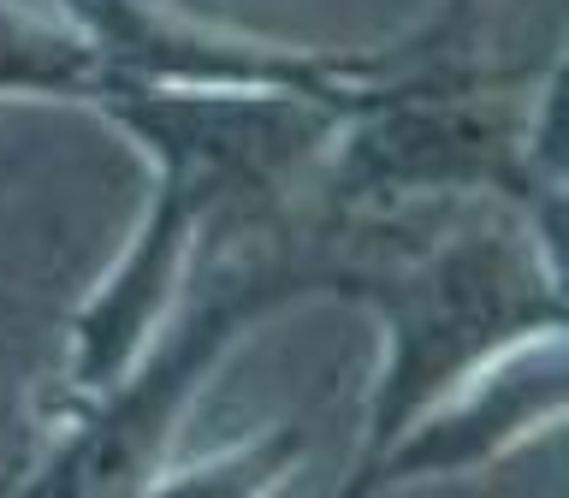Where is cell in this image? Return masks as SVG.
Returning a JSON list of instances; mask_svg holds the SVG:
<instances>
[{
    "mask_svg": "<svg viewBox=\"0 0 569 498\" xmlns=\"http://www.w3.org/2000/svg\"><path fill=\"white\" fill-rule=\"evenodd\" d=\"M356 107L362 101L297 89H107L101 113L154 160V202L113 279L78 315L66 398L89 404L137 362L184 285L190 249H202L213 226L279 208L284 185L332 149Z\"/></svg>",
    "mask_w": 569,
    "mask_h": 498,
    "instance_id": "6da1fadb",
    "label": "cell"
},
{
    "mask_svg": "<svg viewBox=\"0 0 569 498\" xmlns=\"http://www.w3.org/2000/svg\"><path fill=\"white\" fill-rule=\"evenodd\" d=\"M338 297L368 302L386 327V368L356 457L386 451L409 421L480 380V362L551 345L563 332V267L516 220H475L427 249L368 243Z\"/></svg>",
    "mask_w": 569,
    "mask_h": 498,
    "instance_id": "7a4b0ae2",
    "label": "cell"
},
{
    "mask_svg": "<svg viewBox=\"0 0 569 498\" xmlns=\"http://www.w3.org/2000/svg\"><path fill=\"white\" fill-rule=\"evenodd\" d=\"M558 60V53H551ZM546 71H492L469 60L409 66L362 83V107L332 137L320 185L327 213H368L403 196H505L563 267V190H546L528 167V113Z\"/></svg>",
    "mask_w": 569,
    "mask_h": 498,
    "instance_id": "3957f363",
    "label": "cell"
},
{
    "mask_svg": "<svg viewBox=\"0 0 569 498\" xmlns=\"http://www.w3.org/2000/svg\"><path fill=\"white\" fill-rule=\"evenodd\" d=\"M96 48L101 71L137 89H297V96L362 101L373 53H291L249 36L196 24L167 0H53Z\"/></svg>",
    "mask_w": 569,
    "mask_h": 498,
    "instance_id": "277c9868",
    "label": "cell"
},
{
    "mask_svg": "<svg viewBox=\"0 0 569 498\" xmlns=\"http://www.w3.org/2000/svg\"><path fill=\"white\" fill-rule=\"evenodd\" d=\"M563 409V356L558 338L546 345V356H498L487 380H469L457 398L433 404L421 421H409L386 451L356 457L350 480L332 498H380L409 480H445V475H469L487 469L522 445L528 434L558 421Z\"/></svg>",
    "mask_w": 569,
    "mask_h": 498,
    "instance_id": "5b68a950",
    "label": "cell"
},
{
    "mask_svg": "<svg viewBox=\"0 0 569 498\" xmlns=\"http://www.w3.org/2000/svg\"><path fill=\"white\" fill-rule=\"evenodd\" d=\"M107 89L113 78L66 18H42L24 12L18 0H0V96L101 107Z\"/></svg>",
    "mask_w": 569,
    "mask_h": 498,
    "instance_id": "8992f818",
    "label": "cell"
},
{
    "mask_svg": "<svg viewBox=\"0 0 569 498\" xmlns=\"http://www.w3.org/2000/svg\"><path fill=\"white\" fill-rule=\"evenodd\" d=\"M302 451H309V427H267L261 439L238 445V451L213 457L190 475L149 480L124 498H267L302 462Z\"/></svg>",
    "mask_w": 569,
    "mask_h": 498,
    "instance_id": "52a82bcc",
    "label": "cell"
},
{
    "mask_svg": "<svg viewBox=\"0 0 569 498\" xmlns=\"http://www.w3.org/2000/svg\"><path fill=\"white\" fill-rule=\"evenodd\" d=\"M498 0H439L433 12H427V24H416L403 36V42H391L373 53V78H386V71H409V66H439V60H469V36L480 30V18H487Z\"/></svg>",
    "mask_w": 569,
    "mask_h": 498,
    "instance_id": "ba28073f",
    "label": "cell"
},
{
    "mask_svg": "<svg viewBox=\"0 0 569 498\" xmlns=\"http://www.w3.org/2000/svg\"><path fill=\"white\" fill-rule=\"evenodd\" d=\"M24 475H30V451L12 462V469H0V498H24Z\"/></svg>",
    "mask_w": 569,
    "mask_h": 498,
    "instance_id": "9c48e42d",
    "label": "cell"
}]
</instances>
